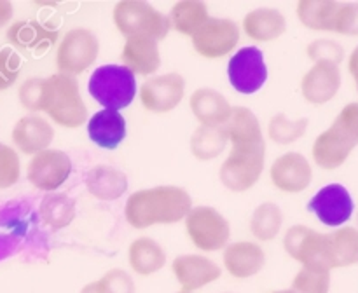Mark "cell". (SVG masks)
Returning a JSON list of instances; mask_svg holds the SVG:
<instances>
[{"mask_svg": "<svg viewBox=\"0 0 358 293\" xmlns=\"http://www.w3.org/2000/svg\"><path fill=\"white\" fill-rule=\"evenodd\" d=\"M192 209L187 190L177 185H159L131 194L126 201V222L133 229H147L159 223H177Z\"/></svg>", "mask_w": 358, "mask_h": 293, "instance_id": "obj_1", "label": "cell"}, {"mask_svg": "<svg viewBox=\"0 0 358 293\" xmlns=\"http://www.w3.org/2000/svg\"><path fill=\"white\" fill-rule=\"evenodd\" d=\"M41 112L62 128H80L87 119V107L80 96L76 77L59 72L45 77L42 82Z\"/></svg>", "mask_w": 358, "mask_h": 293, "instance_id": "obj_2", "label": "cell"}, {"mask_svg": "<svg viewBox=\"0 0 358 293\" xmlns=\"http://www.w3.org/2000/svg\"><path fill=\"white\" fill-rule=\"evenodd\" d=\"M358 145V103H348L332 126L315 140L313 160L322 170H338L346 163L352 150Z\"/></svg>", "mask_w": 358, "mask_h": 293, "instance_id": "obj_3", "label": "cell"}, {"mask_svg": "<svg viewBox=\"0 0 358 293\" xmlns=\"http://www.w3.org/2000/svg\"><path fill=\"white\" fill-rule=\"evenodd\" d=\"M114 24L124 37H149L163 40L171 30L170 20L143 0H121L114 6Z\"/></svg>", "mask_w": 358, "mask_h": 293, "instance_id": "obj_4", "label": "cell"}, {"mask_svg": "<svg viewBox=\"0 0 358 293\" xmlns=\"http://www.w3.org/2000/svg\"><path fill=\"white\" fill-rule=\"evenodd\" d=\"M87 91L107 110L129 107L136 96V77L124 65H101L91 73Z\"/></svg>", "mask_w": 358, "mask_h": 293, "instance_id": "obj_5", "label": "cell"}, {"mask_svg": "<svg viewBox=\"0 0 358 293\" xmlns=\"http://www.w3.org/2000/svg\"><path fill=\"white\" fill-rule=\"evenodd\" d=\"M283 246L294 260L303 264L304 269L317 272L332 271L327 234L317 232L306 225H294L285 232Z\"/></svg>", "mask_w": 358, "mask_h": 293, "instance_id": "obj_6", "label": "cell"}, {"mask_svg": "<svg viewBox=\"0 0 358 293\" xmlns=\"http://www.w3.org/2000/svg\"><path fill=\"white\" fill-rule=\"evenodd\" d=\"M35 211L24 199H14L0 204V262L13 257L30 237L35 223Z\"/></svg>", "mask_w": 358, "mask_h": 293, "instance_id": "obj_7", "label": "cell"}, {"mask_svg": "<svg viewBox=\"0 0 358 293\" xmlns=\"http://www.w3.org/2000/svg\"><path fill=\"white\" fill-rule=\"evenodd\" d=\"M185 230L198 250L217 251L227 246L231 227L226 216L212 206H192L185 216Z\"/></svg>", "mask_w": 358, "mask_h": 293, "instance_id": "obj_8", "label": "cell"}, {"mask_svg": "<svg viewBox=\"0 0 358 293\" xmlns=\"http://www.w3.org/2000/svg\"><path fill=\"white\" fill-rule=\"evenodd\" d=\"M100 52V40L87 28L66 31L56 52V66L65 75H80L94 65Z\"/></svg>", "mask_w": 358, "mask_h": 293, "instance_id": "obj_9", "label": "cell"}, {"mask_svg": "<svg viewBox=\"0 0 358 293\" xmlns=\"http://www.w3.org/2000/svg\"><path fill=\"white\" fill-rule=\"evenodd\" d=\"M227 77L238 93L254 94L261 91L268 80L264 52L255 45L241 47L231 56L227 63Z\"/></svg>", "mask_w": 358, "mask_h": 293, "instance_id": "obj_10", "label": "cell"}, {"mask_svg": "<svg viewBox=\"0 0 358 293\" xmlns=\"http://www.w3.org/2000/svg\"><path fill=\"white\" fill-rule=\"evenodd\" d=\"M266 150H231L220 166L219 176L226 188L245 192L254 187L264 171Z\"/></svg>", "mask_w": 358, "mask_h": 293, "instance_id": "obj_11", "label": "cell"}, {"mask_svg": "<svg viewBox=\"0 0 358 293\" xmlns=\"http://www.w3.org/2000/svg\"><path fill=\"white\" fill-rule=\"evenodd\" d=\"M191 38L199 56L219 59L234 51L240 42V27L226 17H208Z\"/></svg>", "mask_w": 358, "mask_h": 293, "instance_id": "obj_12", "label": "cell"}, {"mask_svg": "<svg viewBox=\"0 0 358 293\" xmlns=\"http://www.w3.org/2000/svg\"><path fill=\"white\" fill-rule=\"evenodd\" d=\"M72 174V159L59 149H48L35 153L27 170V178L35 188L55 192Z\"/></svg>", "mask_w": 358, "mask_h": 293, "instance_id": "obj_13", "label": "cell"}, {"mask_svg": "<svg viewBox=\"0 0 358 293\" xmlns=\"http://www.w3.org/2000/svg\"><path fill=\"white\" fill-rule=\"evenodd\" d=\"M308 209L327 227H341L348 222L355 209V201L348 188L341 183L322 187L308 202Z\"/></svg>", "mask_w": 358, "mask_h": 293, "instance_id": "obj_14", "label": "cell"}, {"mask_svg": "<svg viewBox=\"0 0 358 293\" xmlns=\"http://www.w3.org/2000/svg\"><path fill=\"white\" fill-rule=\"evenodd\" d=\"M185 94V79L177 72L145 80L140 87V101L152 114H166L177 108Z\"/></svg>", "mask_w": 358, "mask_h": 293, "instance_id": "obj_15", "label": "cell"}, {"mask_svg": "<svg viewBox=\"0 0 358 293\" xmlns=\"http://www.w3.org/2000/svg\"><path fill=\"white\" fill-rule=\"evenodd\" d=\"M269 174H271L273 185L287 194L306 190L313 180V170L306 157L299 152H287L275 159Z\"/></svg>", "mask_w": 358, "mask_h": 293, "instance_id": "obj_16", "label": "cell"}, {"mask_svg": "<svg viewBox=\"0 0 358 293\" xmlns=\"http://www.w3.org/2000/svg\"><path fill=\"white\" fill-rule=\"evenodd\" d=\"M224 129L233 150H266L261 122L250 108L233 107Z\"/></svg>", "mask_w": 358, "mask_h": 293, "instance_id": "obj_17", "label": "cell"}, {"mask_svg": "<svg viewBox=\"0 0 358 293\" xmlns=\"http://www.w3.org/2000/svg\"><path fill=\"white\" fill-rule=\"evenodd\" d=\"M171 271L182 290L192 293L222 276V269L203 255H180L171 264Z\"/></svg>", "mask_w": 358, "mask_h": 293, "instance_id": "obj_18", "label": "cell"}, {"mask_svg": "<svg viewBox=\"0 0 358 293\" xmlns=\"http://www.w3.org/2000/svg\"><path fill=\"white\" fill-rule=\"evenodd\" d=\"M341 87V70L331 61H318L303 77L301 91L304 100L313 105H324L338 94Z\"/></svg>", "mask_w": 358, "mask_h": 293, "instance_id": "obj_19", "label": "cell"}, {"mask_svg": "<svg viewBox=\"0 0 358 293\" xmlns=\"http://www.w3.org/2000/svg\"><path fill=\"white\" fill-rule=\"evenodd\" d=\"M52 140H55V129L42 115H24L14 124L13 143L20 152L27 156H35L42 150H48Z\"/></svg>", "mask_w": 358, "mask_h": 293, "instance_id": "obj_20", "label": "cell"}, {"mask_svg": "<svg viewBox=\"0 0 358 293\" xmlns=\"http://www.w3.org/2000/svg\"><path fill=\"white\" fill-rule=\"evenodd\" d=\"M266 265V253L257 243L238 241L224 250V267L233 278L247 279L259 274Z\"/></svg>", "mask_w": 358, "mask_h": 293, "instance_id": "obj_21", "label": "cell"}, {"mask_svg": "<svg viewBox=\"0 0 358 293\" xmlns=\"http://www.w3.org/2000/svg\"><path fill=\"white\" fill-rule=\"evenodd\" d=\"M7 40L17 49L42 52L58 40V30L37 20L16 21L7 30Z\"/></svg>", "mask_w": 358, "mask_h": 293, "instance_id": "obj_22", "label": "cell"}, {"mask_svg": "<svg viewBox=\"0 0 358 293\" xmlns=\"http://www.w3.org/2000/svg\"><path fill=\"white\" fill-rule=\"evenodd\" d=\"M126 119L117 110L96 112L87 121V135L90 140L105 150H115L126 138Z\"/></svg>", "mask_w": 358, "mask_h": 293, "instance_id": "obj_23", "label": "cell"}, {"mask_svg": "<svg viewBox=\"0 0 358 293\" xmlns=\"http://www.w3.org/2000/svg\"><path fill=\"white\" fill-rule=\"evenodd\" d=\"M122 65L135 75H152L161 66L157 40L149 37H129L122 47Z\"/></svg>", "mask_w": 358, "mask_h": 293, "instance_id": "obj_24", "label": "cell"}, {"mask_svg": "<svg viewBox=\"0 0 358 293\" xmlns=\"http://www.w3.org/2000/svg\"><path fill=\"white\" fill-rule=\"evenodd\" d=\"M189 107L201 126H224L233 110L226 96L212 87L196 89L191 94Z\"/></svg>", "mask_w": 358, "mask_h": 293, "instance_id": "obj_25", "label": "cell"}, {"mask_svg": "<svg viewBox=\"0 0 358 293\" xmlns=\"http://www.w3.org/2000/svg\"><path fill=\"white\" fill-rule=\"evenodd\" d=\"M87 192L100 201H115L128 190V176L117 167L98 164L84 178Z\"/></svg>", "mask_w": 358, "mask_h": 293, "instance_id": "obj_26", "label": "cell"}, {"mask_svg": "<svg viewBox=\"0 0 358 293\" xmlns=\"http://www.w3.org/2000/svg\"><path fill=\"white\" fill-rule=\"evenodd\" d=\"M243 30L252 40L255 42H271L282 37L287 30V20L280 10L254 9L243 17Z\"/></svg>", "mask_w": 358, "mask_h": 293, "instance_id": "obj_27", "label": "cell"}, {"mask_svg": "<svg viewBox=\"0 0 358 293\" xmlns=\"http://www.w3.org/2000/svg\"><path fill=\"white\" fill-rule=\"evenodd\" d=\"M129 267L138 276H150L159 272L166 264L163 246L150 237H138L129 244Z\"/></svg>", "mask_w": 358, "mask_h": 293, "instance_id": "obj_28", "label": "cell"}, {"mask_svg": "<svg viewBox=\"0 0 358 293\" xmlns=\"http://www.w3.org/2000/svg\"><path fill=\"white\" fill-rule=\"evenodd\" d=\"M339 6L341 2L336 0H301L297 2V17L310 30L334 31Z\"/></svg>", "mask_w": 358, "mask_h": 293, "instance_id": "obj_29", "label": "cell"}, {"mask_svg": "<svg viewBox=\"0 0 358 293\" xmlns=\"http://www.w3.org/2000/svg\"><path fill=\"white\" fill-rule=\"evenodd\" d=\"M208 6L203 0H180L170 10V24L178 33L192 37L208 21Z\"/></svg>", "mask_w": 358, "mask_h": 293, "instance_id": "obj_30", "label": "cell"}, {"mask_svg": "<svg viewBox=\"0 0 358 293\" xmlns=\"http://www.w3.org/2000/svg\"><path fill=\"white\" fill-rule=\"evenodd\" d=\"M38 216L49 229H65L76 218V202L63 192H52L38 204Z\"/></svg>", "mask_w": 358, "mask_h": 293, "instance_id": "obj_31", "label": "cell"}, {"mask_svg": "<svg viewBox=\"0 0 358 293\" xmlns=\"http://www.w3.org/2000/svg\"><path fill=\"white\" fill-rule=\"evenodd\" d=\"M327 243L332 269L358 264V229L355 227H339L327 234Z\"/></svg>", "mask_w": 358, "mask_h": 293, "instance_id": "obj_32", "label": "cell"}, {"mask_svg": "<svg viewBox=\"0 0 358 293\" xmlns=\"http://www.w3.org/2000/svg\"><path fill=\"white\" fill-rule=\"evenodd\" d=\"M224 126H198L191 136V152L199 160H212L224 152L227 145Z\"/></svg>", "mask_w": 358, "mask_h": 293, "instance_id": "obj_33", "label": "cell"}, {"mask_svg": "<svg viewBox=\"0 0 358 293\" xmlns=\"http://www.w3.org/2000/svg\"><path fill=\"white\" fill-rule=\"evenodd\" d=\"M283 225V213L275 202L257 206L250 220V232L259 241H273Z\"/></svg>", "mask_w": 358, "mask_h": 293, "instance_id": "obj_34", "label": "cell"}, {"mask_svg": "<svg viewBox=\"0 0 358 293\" xmlns=\"http://www.w3.org/2000/svg\"><path fill=\"white\" fill-rule=\"evenodd\" d=\"M308 124H310V121L306 117L290 121L285 114H276L273 115L268 124V135L275 143L290 145V143L303 138L308 129Z\"/></svg>", "mask_w": 358, "mask_h": 293, "instance_id": "obj_35", "label": "cell"}, {"mask_svg": "<svg viewBox=\"0 0 358 293\" xmlns=\"http://www.w3.org/2000/svg\"><path fill=\"white\" fill-rule=\"evenodd\" d=\"M294 293H329L331 290V272H317L301 269L292 281Z\"/></svg>", "mask_w": 358, "mask_h": 293, "instance_id": "obj_36", "label": "cell"}, {"mask_svg": "<svg viewBox=\"0 0 358 293\" xmlns=\"http://www.w3.org/2000/svg\"><path fill=\"white\" fill-rule=\"evenodd\" d=\"M21 174V164L17 152L13 146L0 143V188H9L17 183Z\"/></svg>", "mask_w": 358, "mask_h": 293, "instance_id": "obj_37", "label": "cell"}, {"mask_svg": "<svg viewBox=\"0 0 358 293\" xmlns=\"http://www.w3.org/2000/svg\"><path fill=\"white\" fill-rule=\"evenodd\" d=\"M308 58L311 61H331L334 65H339V63L345 59V49L339 42L331 40V38H317V40L311 42L306 49Z\"/></svg>", "mask_w": 358, "mask_h": 293, "instance_id": "obj_38", "label": "cell"}, {"mask_svg": "<svg viewBox=\"0 0 358 293\" xmlns=\"http://www.w3.org/2000/svg\"><path fill=\"white\" fill-rule=\"evenodd\" d=\"M101 293H136L135 281L124 269H110L98 279Z\"/></svg>", "mask_w": 358, "mask_h": 293, "instance_id": "obj_39", "label": "cell"}, {"mask_svg": "<svg viewBox=\"0 0 358 293\" xmlns=\"http://www.w3.org/2000/svg\"><path fill=\"white\" fill-rule=\"evenodd\" d=\"M21 58L14 49L0 47V91L9 89L20 77Z\"/></svg>", "mask_w": 358, "mask_h": 293, "instance_id": "obj_40", "label": "cell"}, {"mask_svg": "<svg viewBox=\"0 0 358 293\" xmlns=\"http://www.w3.org/2000/svg\"><path fill=\"white\" fill-rule=\"evenodd\" d=\"M334 31L350 37L358 35V2H341L336 14Z\"/></svg>", "mask_w": 358, "mask_h": 293, "instance_id": "obj_41", "label": "cell"}, {"mask_svg": "<svg viewBox=\"0 0 358 293\" xmlns=\"http://www.w3.org/2000/svg\"><path fill=\"white\" fill-rule=\"evenodd\" d=\"M42 82L44 79L38 77H31V79L24 80L17 91V98H20L21 107L27 108L30 112H41V98H42Z\"/></svg>", "mask_w": 358, "mask_h": 293, "instance_id": "obj_42", "label": "cell"}, {"mask_svg": "<svg viewBox=\"0 0 358 293\" xmlns=\"http://www.w3.org/2000/svg\"><path fill=\"white\" fill-rule=\"evenodd\" d=\"M14 7L9 0H0V30L13 20Z\"/></svg>", "mask_w": 358, "mask_h": 293, "instance_id": "obj_43", "label": "cell"}, {"mask_svg": "<svg viewBox=\"0 0 358 293\" xmlns=\"http://www.w3.org/2000/svg\"><path fill=\"white\" fill-rule=\"evenodd\" d=\"M348 70H350V73H352L353 79H355V82H358V45L353 49L352 54H350Z\"/></svg>", "mask_w": 358, "mask_h": 293, "instance_id": "obj_44", "label": "cell"}, {"mask_svg": "<svg viewBox=\"0 0 358 293\" xmlns=\"http://www.w3.org/2000/svg\"><path fill=\"white\" fill-rule=\"evenodd\" d=\"M80 293H101L100 286H98V281H93L90 283V285L84 286L83 290H80Z\"/></svg>", "mask_w": 358, "mask_h": 293, "instance_id": "obj_45", "label": "cell"}, {"mask_svg": "<svg viewBox=\"0 0 358 293\" xmlns=\"http://www.w3.org/2000/svg\"><path fill=\"white\" fill-rule=\"evenodd\" d=\"M273 293H294L292 290H278V292H273Z\"/></svg>", "mask_w": 358, "mask_h": 293, "instance_id": "obj_46", "label": "cell"}, {"mask_svg": "<svg viewBox=\"0 0 358 293\" xmlns=\"http://www.w3.org/2000/svg\"><path fill=\"white\" fill-rule=\"evenodd\" d=\"M178 293H192V292H184V290H182V292H178Z\"/></svg>", "mask_w": 358, "mask_h": 293, "instance_id": "obj_47", "label": "cell"}, {"mask_svg": "<svg viewBox=\"0 0 358 293\" xmlns=\"http://www.w3.org/2000/svg\"><path fill=\"white\" fill-rule=\"evenodd\" d=\"M357 223H358V213H357Z\"/></svg>", "mask_w": 358, "mask_h": 293, "instance_id": "obj_48", "label": "cell"}, {"mask_svg": "<svg viewBox=\"0 0 358 293\" xmlns=\"http://www.w3.org/2000/svg\"><path fill=\"white\" fill-rule=\"evenodd\" d=\"M357 91H358V82H357Z\"/></svg>", "mask_w": 358, "mask_h": 293, "instance_id": "obj_49", "label": "cell"}, {"mask_svg": "<svg viewBox=\"0 0 358 293\" xmlns=\"http://www.w3.org/2000/svg\"><path fill=\"white\" fill-rule=\"evenodd\" d=\"M227 293H229V292H227Z\"/></svg>", "mask_w": 358, "mask_h": 293, "instance_id": "obj_50", "label": "cell"}]
</instances>
